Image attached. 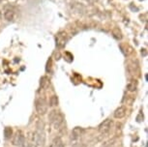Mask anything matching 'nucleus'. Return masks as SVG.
<instances>
[{"label": "nucleus", "instance_id": "11", "mask_svg": "<svg viewBox=\"0 0 148 147\" xmlns=\"http://www.w3.org/2000/svg\"><path fill=\"white\" fill-rule=\"evenodd\" d=\"M40 85H41L42 88H47L49 85V79H47V77H41V79H40Z\"/></svg>", "mask_w": 148, "mask_h": 147}, {"label": "nucleus", "instance_id": "6", "mask_svg": "<svg viewBox=\"0 0 148 147\" xmlns=\"http://www.w3.org/2000/svg\"><path fill=\"white\" fill-rule=\"evenodd\" d=\"M63 122H64V116H63L62 113L59 111V112H58L57 116H56V118L54 119V121H53V123H52V125H53L54 128L57 130V129H59L61 126H62Z\"/></svg>", "mask_w": 148, "mask_h": 147}, {"label": "nucleus", "instance_id": "13", "mask_svg": "<svg viewBox=\"0 0 148 147\" xmlns=\"http://www.w3.org/2000/svg\"><path fill=\"white\" fill-rule=\"evenodd\" d=\"M136 86H138V83H136V81L135 80V81H132V82L128 83L127 89L129 90L130 92H134V91L136 89Z\"/></svg>", "mask_w": 148, "mask_h": 147}, {"label": "nucleus", "instance_id": "8", "mask_svg": "<svg viewBox=\"0 0 148 147\" xmlns=\"http://www.w3.org/2000/svg\"><path fill=\"white\" fill-rule=\"evenodd\" d=\"M49 147H64L62 139H61L59 137H56L53 140H52V142L51 143V145Z\"/></svg>", "mask_w": 148, "mask_h": 147}, {"label": "nucleus", "instance_id": "16", "mask_svg": "<svg viewBox=\"0 0 148 147\" xmlns=\"http://www.w3.org/2000/svg\"><path fill=\"white\" fill-rule=\"evenodd\" d=\"M141 54L143 55V56H145V55H146V49H141Z\"/></svg>", "mask_w": 148, "mask_h": 147}, {"label": "nucleus", "instance_id": "5", "mask_svg": "<svg viewBox=\"0 0 148 147\" xmlns=\"http://www.w3.org/2000/svg\"><path fill=\"white\" fill-rule=\"evenodd\" d=\"M83 132H84V130L82 127H76V128H74L71 133V140L77 141L82 135Z\"/></svg>", "mask_w": 148, "mask_h": 147}, {"label": "nucleus", "instance_id": "18", "mask_svg": "<svg viewBox=\"0 0 148 147\" xmlns=\"http://www.w3.org/2000/svg\"><path fill=\"white\" fill-rule=\"evenodd\" d=\"M0 2H1V0H0Z\"/></svg>", "mask_w": 148, "mask_h": 147}, {"label": "nucleus", "instance_id": "3", "mask_svg": "<svg viewBox=\"0 0 148 147\" xmlns=\"http://www.w3.org/2000/svg\"><path fill=\"white\" fill-rule=\"evenodd\" d=\"M35 109L36 111L38 112V114L40 115H44L46 114L47 111V103L44 99L39 98L35 101Z\"/></svg>", "mask_w": 148, "mask_h": 147}, {"label": "nucleus", "instance_id": "4", "mask_svg": "<svg viewBox=\"0 0 148 147\" xmlns=\"http://www.w3.org/2000/svg\"><path fill=\"white\" fill-rule=\"evenodd\" d=\"M126 113H127V107L125 106H120L114 110L113 117L115 119H122L126 116Z\"/></svg>", "mask_w": 148, "mask_h": 147}, {"label": "nucleus", "instance_id": "1", "mask_svg": "<svg viewBox=\"0 0 148 147\" xmlns=\"http://www.w3.org/2000/svg\"><path fill=\"white\" fill-rule=\"evenodd\" d=\"M12 144L14 146L18 147H21L25 144V137H24V134L21 131L16 132V134L13 135Z\"/></svg>", "mask_w": 148, "mask_h": 147}, {"label": "nucleus", "instance_id": "14", "mask_svg": "<svg viewBox=\"0 0 148 147\" xmlns=\"http://www.w3.org/2000/svg\"><path fill=\"white\" fill-rule=\"evenodd\" d=\"M136 120H138V122L143 121V113H142L141 111L138 113V116H136Z\"/></svg>", "mask_w": 148, "mask_h": 147}, {"label": "nucleus", "instance_id": "9", "mask_svg": "<svg viewBox=\"0 0 148 147\" xmlns=\"http://www.w3.org/2000/svg\"><path fill=\"white\" fill-rule=\"evenodd\" d=\"M58 104H59V100H58V97L56 95H52L49 99V107H57Z\"/></svg>", "mask_w": 148, "mask_h": 147}, {"label": "nucleus", "instance_id": "7", "mask_svg": "<svg viewBox=\"0 0 148 147\" xmlns=\"http://www.w3.org/2000/svg\"><path fill=\"white\" fill-rule=\"evenodd\" d=\"M4 18L7 21H12L15 18V12L13 10H6L4 12Z\"/></svg>", "mask_w": 148, "mask_h": 147}, {"label": "nucleus", "instance_id": "17", "mask_svg": "<svg viewBox=\"0 0 148 147\" xmlns=\"http://www.w3.org/2000/svg\"><path fill=\"white\" fill-rule=\"evenodd\" d=\"M0 18H1V14H0Z\"/></svg>", "mask_w": 148, "mask_h": 147}, {"label": "nucleus", "instance_id": "2", "mask_svg": "<svg viewBox=\"0 0 148 147\" xmlns=\"http://www.w3.org/2000/svg\"><path fill=\"white\" fill-rule=\"evenodd\" d=\"M112 124L113 122L111 119H106L98 126V131H99V133H101L102 135H107L111 130V128H112Z\"/></svg>", "mask_w": 148, "mask_h": 147}, {"label": "nucleus", "instance_id": "12", "mask_svg": "<svg viewBox=\"0 0 148 147\" xmlns=\"http://www.w3.org/2000/svg\"><path fill=\"white\" fill-rule=\"evenodd\" d=\"M12 135H13V131H12V128L10 127H6L4 130V135H5V138L6 139H10L12 137Z\"/></svg>", "mask_w": 148, "mask_h": 147}, {"label": "nucleus", "instance_id": "15", "mask_svg": "<svg viewBox=\"0 0 148 147\" xmlns=\"http://www.w3.org/2000/svg\"><path fill=\"white\" fill-rule=\"evenodd\" d=\"M72 147H86V145L83 143H75Z\"/></svg>", "mask_w": 148, "mask_h": 147}, {"label": "nucleus", "instance_id": "10", "mask_svg": "<svg viewBox=\"0 0 148 147\" xmlns=\"http://www.w3.org/2000/svg\"><path fill=\"white\" fill-rule=\"evenodd\" d=\"M58 110H56V109H52L51 112H49V122L51 124H52L53 123V121H54V119L56 118V116H57V114H58Z\"/></svg>", "mask_w": 148, "mask_h": 147}]
</instances>
